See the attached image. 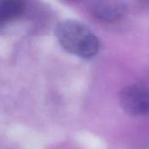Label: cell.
<instances>
[{
	"label": "cell",
	"mask_w": 149,
	"mask_h": 149,
	"mask_svg": "<svg viewBox=\"0 0 149 149\" xmlns=\"http://www.w3.org/2000/svg\"><path fill=\"white\" fill-rule=\"evenodd\" d=\"M55 36L65 51L79 58H91L99 52V38L80 22L65 20L58 23L55 29Z\"/></svg>",
	"instance_id": "1"
},
{
	"label": "cell",
	"mask_w": 149,
	"mask_h": 149,
	"mask_svg": "<svg viewBox=\"0 0 149 149\" xmlns=\"http://www.w3.org/2000/svg\"><path fill=\"white\" fill-rule=\"evenodd\" d=\"M121 108L129 115L149 114V88L141 85H130L120 94Z\"/></svg>",
	"instance_id": "2"
},
{
	"label": "cell",
	"mask_w": 149,
	"mask_h": 149,
	"mask_svg": "<svg viewBox=\"0 0 149 149\" xmlns=\"http://www.w3.org/2000/svg\"><path fill=\"white\" fill-rule=\"evenodd\" d=\"M93 13L103 23L115 24L124 18L127 7L119 0H100L94 4Z\"/></svg>",
	"instance_id": "3"
},
{
	"label": "cell",
	"mask_w": 149,
	"mask_h": 149,
	"mask_svg": "<svg viewBox=\"0 0 149 149\" xmlns=\"http://www.w3.org/2000/svg\"><path fill=\"white\" fill-rule=\"evenodd\" d=\"M25 5V0H0V28L20 17Z\"/></svg>",
	"instance_id": "4"
},
{
	"label": "cell",
	"mask_w": 149,
	"mask_h": 149,
	"mask_svg": "<svg viewBox=\"0 0 149 149\" xmlns=\"http://www.w3.org/2000/svg\"><path fill=\"white\" fill-rule=\"evenodd\" d=\"M145 1H148V2H149V0H145Z\"/></svg>",
	"instance_id": "5"
}]
</instances>
